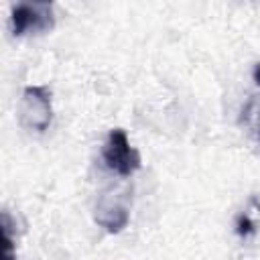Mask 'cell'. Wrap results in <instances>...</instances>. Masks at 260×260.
Wrapping results in <instances>:
<instances>
[{
  "label": "cell",
  "mask_w": 260,
  "mask_h": 260,
  "mask_svg": "<svg viewBox=\"0 0 260 260\" xmlns=\"http://www.w3.org/2000/svg\"><path fill=\"white\" fill-rule=\"evenodd\" d=\"M242 122L246 124H254V130H256V138L260 140V102L258 100H250L246 104V108L242 110Z\"/></svg>",
  "instance_id": "6"
},
{
  "label": "cell",
  "mask_w": 260,
  "mask_h": 260,
  "mask_svg": "<svg viewBox=\"0 0 260 260\" xmlns=\"http://www.w3.org/2000/svg\"><path fill=\"white\" fill-rule=\"evenodd\" d=\"M102 158H104L106 167L112 169L114 173H118L120 177H130L142 165L140 152L130 146L128 136L122 128L110 130L108 140L102 148Z\"/></svg>",
  "instance_id": "2"
},
{
  "label": "cell",
  "mask_w": 260,
  "mask_h": 260,
  "mask_svg": "<svg viewBox=\"0 0 260 260\" xmlns=\"http://www.w3.org/2000/svg\"><path fill=\"white\" fill-rule=\"evenodd\" d=\"M95 221L106 232L118 234L128 223V205L122 203L120 199H110L108 195H104L95 207Z\"/></svg>",
  "instance_id": "4"
},
{
  "label": "cell",
  "mask_w": 260,
  "mask_h": 260,
  "mask_svg": "<svg viewBox=\"0 0 260 260\" xmlns=\"http://www.w3.org/2000/svg\"><path fill=\"white\" fill-rule=\"evenodd\" d=\"M236 232H238L240 236H250V234H254V223H252V219H250L248 215H240L238 221H236Z\"/></svg>",
  "instance_id": "7"
},
{
  "label": "cell",
  "mask_w": 260,
  "mask_h": 260,
  "mask_svg": "<svg viewBox=\"0 0 260 260\" xmlns=\"http://www.w3.org/2000/svg\"><path fill=\"white\" fill-rule=\"evenodd\" d=\"M2 260H16L12 238H10V215H8V211H2Z\"/></svg>",
  "instance_id": "5"
},
{
  "label": "cell",
  "mask_w": 260,
  "mask_h": 260,
  "mask_svg": "<svg viewBox=\"0 0 260 260\" xmlns=\"http://www.w3.org/2000/svg\"><path fill=\"white\" fill-rule=\"evenodd\" d=\"M20 124L35 132H45L53 118L51 108V89L45 85H28L24 87L22 102L18 108Z\"/></svg>",
  "instance_id": "1"
},
{
  "label": "cell",
  "mask_w": 260,
  "mask_h": 260,
  "mask_svg": "<svg viewBox=\"0 0 260 260\" xmlns=\"http://www.w3.org/2000/svg\"><path fill=\"white\" fill-rule=\"evenodd\" d=\"M252 75H254V81L260 85V63H256V65H254V71H252Z\"/></svg>",
  "instance_id": "8"
},
{
  "label": "cell",
  "mask_w": 260,
  "mask_h": 260,
  "mask_svg": "<svg viewBox=\"0 0 260 260\" xmlns=\"http://www.w3.org/2000/svg\"><path fill=\"white\" fill-rule=\"evenodd\" d=\"M10 24L16 37L47 32L55 24L53 6L49 2H18L12 6Z\"/></svg>",
  "instance_id": "3"
}]
</instances>
